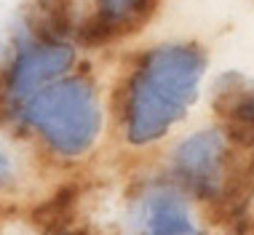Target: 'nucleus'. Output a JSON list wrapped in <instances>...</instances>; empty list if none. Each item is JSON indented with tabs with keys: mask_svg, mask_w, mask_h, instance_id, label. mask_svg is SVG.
Wrapping results in <instances>:
<instances>
[{
	"mask_svg": "<svg viewBox=\"0 0 254 235\" xmlns=\"http://www.w3.org/2000/svg\"><path fill=\"white\" fill-rule=\"evenodd\" d=\"M206 59L195 46H161L136 67L126 88V134L134 144L163 136L185 115Z\"/></svg>",
	"mask_w": 254,
	"mask_h": 235,
	"instance_id": "obj_1",
	"label": "nucleus"
},
{
	"mask_svg": "<svg viewBox=\"0 0 254 235\" xmlns=\"http://www.w3.org/2000/svg\"><path fill=\"white\" fill-rule=\"evenodd\" d=\"M219 107L228 120L230 139L244 147H254V94H228V105Z\"/></svg>",
	"mask_w": 254,
	"mask_h": 235,
	"instance_id": "obj_6",
	"label": "nucleus"
},
{
	"mask_svg": "<svg viewBox=\"0 0 254 235\" xmlns=\"http://www.w3.org/2000/svg\"><path fill=\"white\" fill-rule=\"evenodd\" d=\"M72 64V48L64 43H46L22 54L11 75V88L16 94H30L43 83L57 78Z\"/></svg>",
	"mask_w": 254,
	"mask_h": 235,
	"instance_id": "obj_5",
	"label": "nucleus"
},
{
	"mask_svg": "<svg viewBox=\"0 0 254 235\" xmlns=\"http://www.w3.org/2000/svg\"><path fill=\"white\" fill-rule=\"evenodd\" d=\"M139 235H198V227L180 195L166 190L150 192L136 211Z\"/></svg>",
	"mask_w": 254,
	"mask_h": 235,
	"instance_id": "obj_4",
	"label": "nucleus"
},
{
	"mask_svg": "<svg viewBox=\"0 0 254 235\" xmlns=\"http://www.w3.org/2000/svg\"><path fill=\"white\" fill-rule=\"evenodd\" d=\"M24 118L62 155L86 153L97 139L102 123L97 94L83 78L62 80L35 94L27 102Z\"/></svg>",
	"mask_w": 254,
	"mask_h": 235,
	"instance_id": "obj_2",
	"label": "nucleus"
},
{
	"mask_svg": "<svg viewBox=\"0 0 254 235\" xmlns=\"http://www.w3.org/2000/svg\"><path fill=\"white\" fill-rule=\"evenodd\" d=\"M13 184V163L5 150H0V187H8Z\"/></svg>",
	"mask_w": 254,
	"mask_h": 235,
	"instance_id": "obj_8",
	"label": "nucleus"
},
{
	"mask_svg": "<svg viewBox=\"0 0 254 235\" xmlns=\"http://www.w3.org/2000/svg\"><path fill=\"white\" fill-rule=\"evenodd\" d=\"M225 169V144L214 131H201V134L185 139L174 153V171L182 179L188 190L209 198L214 195L222 179Z\"/></svg>",
	"mask_w": 254,
	"mask_h": 235,
	"instance_id": "obj_3",
	"label": "nucleus"
},
{
	"mask_svg": "<svg viewBox=\"0 0 254 235\" xmlns=\"http://www.w3.org/2000/svg\"><path fill=\"white\" fill-rule=\"evenodd\" d=\"M155 0H99V16L118 35L126 30H136L150 16Z\"/></svg>",
	"mask_w": 254,
	"mask_h": 235,
	"instance_id": "obj_7",
	"label": "nucleus"
}]
</instances>
